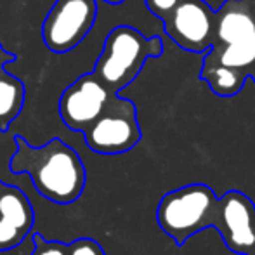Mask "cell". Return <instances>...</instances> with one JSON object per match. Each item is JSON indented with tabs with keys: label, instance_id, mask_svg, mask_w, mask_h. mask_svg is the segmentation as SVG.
I'll use <instances>...</instances> for the list:
<instances>
[{
	"label": "cell",
	"instance_id": "obj_1",
	"mask_svg": "<svg viewBox=\"0 0 255 255\" xmlns=\"http://www.w3.org/2000/svg\"><path fill=\"white\" fill-rule=\"evenodd\" d=\"M16 153L9 161L14 174H28L35 189L56 205H70L82 196L87 182L84 161L71 146L54 137L44 146H31L23 135L14 137Z\"/></svg>",
	"mask_w": 255,
	"mask_h": 255
},
{
	"label": "cell",
	"instance_id": "obj_2",
	"mask_svg": "<svg viewBox=\"0 0 255 255\" xmlns=\"http://www.w3.org/2000/svg\"><path fill=\"white\" fill-rule=\"evenodd\" d=\"M215 35L203 66H222L243 78L255 75V0H226L215 10Z\"/></svg>",
	"mask_w": 255,
	"mask_h": 255
},
{
	"label": "cell",
	"instance_id": "obj_3",
	"mask_svg": "<svg viewBox=\"0 0 255 255\" xmlns=\"http://www.w3.org/2000/svg\"><path fill=\"white\" fill-rule=\"evenodd\" d=\"M161 54L163 42L160 37H144L134 26L122 24L108 33L94 73L111 92L118 94L135 80L149 57H160Z\"/></svg>",
	"mask_w": 255,
	"mask_h": 255
},
{
	"label": "cell",
	"instance_id": "obj_4",
	"mask_svg": "<svg viewBox=\"0 0 255 255\" xmlns=\"http://www.w3.org/2000/svg\"><path fill=\"white\" fill-rule=\"evenodd\" d=\"M217 200L214 189L202 182L174 189L163 195L158 203V226L175 245L184 247L196 233L212 228V214Z\"/></svg>",
	"mask_w": 255,
	"mask_h": 255
},
{
	"label": "cell",
	"instance_id": "obj_5",
	"mask_svg": "<svg viewBox=\"0 0 255 255\" xmlns=\"http://www.w3.org/2000/svg\"><path fill=\"white\" fill-rule=\"evenodd\" d=\"M85 144L98 154H122L141 141L137 108L130 99L113 94L103 113L84 132Z\"/></svg>",
	"mask_w": 255,
	"mask_h": 255
},
{
	"label": "cell",
	"instance_id": "obj_6",
	"mask_svg": "<svg viewBox=\"0 0 255 255\" xmlns=\"http://www.w3.org/2000/svg\"><path fill=\"white\" fill-rule=\"evenodd\" d=\"M96 16V0H56L42 24L45 47L56 54L73 51L91 33Z\"/></svg>",
	"mask_w": 255,
	"mask_h": 255
},
{
	"label": "cell",
	"instance_id": "obj_7",
	"mask_svg": "<svg viewBox=\"0 0 255 255\" xmlns=\"http://www.w3.org/2000/svg\"><path fill=\"white\" fill-rule=\"evenodd\" d=\"M212 228L233 254L249 255L255 249V203L245 193L228 191L215 203Z\"/></svg>",
	"mask_w": 255,
	"mask_h": 255
},
{
	"label": "cell",
	"instance_id": "obj_8",
	"mask_svg": "<svg viewBox=\"0 0 255 255\" xmlns=\"http://www.w3.org/2000/svg\"><path fill=\"white\" fill-rule=\"evenodd\" d=\"M217 12L205 0H181L163 21L165 33L181 49L205 54L214 44Z\"/></svg>",
	"mask_w": 255,
	"mask_h": 255
},
{
	"label": "cell",
	"instance_id": "obj_9",
	"mask_svg": "<svg viewBox=\"0 0 255 255\" xmlns=\"http://www.w3.org/2000/svg\"><path fill=\"white\" fill-rule=\"evenodd\" d=\"M106 84L96 73L78 77L59 98V117L73 132H84L103 113L111 96Z\"/></svg>",
	"mask_w": 255,
	"mask_h": 255
},
{
	"label": "cell",
	"instance_id": "obj_10",
	"mask_svg": "<svg viewBox=\"0 0 255 255\" xmlns=\"http://www.w3.org/2000/svg\"><path fill=\"white\" fill-rule=\"evenodd\" d=\"M35 224L31 202L17 186L0 181V252L19 247Z\"/></svg>",
	"mask_w": 255,
	"mask_h": 255
},
{
	"label": "cell",
	"instance_id": "obj_11",
	"mask_svg": "<svg viewBox=\"0 0 255 255\" xmlns=\"http://www.w3.org/2000/svg\"><path fill=\"white\" fill-rule=\"evenodd\" d=\"M16 59V54L7 52L0 44V132H7L10 124L19 117L26 98L24 84L5 70L7 64Z\"/></svg>",
	"mask_w": 255,
	"mask_h": 255
},
{
	"label": "cell",
	"instance_id": "obj_12",
	"mask_svg": "<svg viewBox=\"0 0 255 255\" xmlns=\"http://www.w3.org/2000/svg\"><path fill=\"white\" fill-rule=\"evenodd\" d=\"M66 255H106L103 247L92 238H78L66 247Z\"/></svg>",
	"mask_w": 255,
	"mask_h": 255
},
{
	"label": "cell",
	"instance_id": "obj_13",
	"mask_svg": "<svg viewBox=\"0 0 255 255\" xmlns=\"http://www.w3.org/2000/svg\"><path fill=\"white\" fill-rule=\"evenodd\" d=\"M66 247L61 242H47L40 233H35L31 255H66Z\"/></svg>",
	"mask_w": 255,
	"mask_h": 255
},
{
	"label": "cell",
	"instance_id": "obj_14",
	"mask_svg": "<svg viewBox=\"0 0 255 255\" xmlns=\"http://www.w3.org/2000/svg\"><path fill=\"white\" fill-rule=\"evenodd\" d=\"M149 12L154 14L158 19L165 21L172 14V10L179 5L181 0H144Z\"/></svg>",
	"mask_w": 255,
	"mask_h": 255
},
{
	"label": "cell",
	"instance_id": "obj_15",
	"mask_svg": "<svg viewBox=\"0 0 255 255\" xmlns=\"http://www.w3.org/2000/svg\"><path fill=\"white\" fill-rule=\"evenodd\" d=\"M103 2L110 3V5H120V3H124L125 0H103Z\"/></svg>",
	"mask_w": 255,
	"mask_h": 255
},
{
	"label": "cell",
	"instance_id": "obj_16",
	"mask_svg": "<svg viewBox=\"0 0 255 255\" xmlns=\"http://www.w3.org/2000/svg\"><path fill=\"white\" fill-rule=\"evenodd\" d=\"M249 255H255V249H254V250H252V252H250Z\"/></svg>",
	"mask_w": 255,
	"mask_h": 255
},
{
	"label": "cell",
	"instance_id": "obj_17",
	"mask_svg": "<svg viewBox=\"0 0 255 255\" xmlns=\"http://www.w3.org/2000/svg\"><path fill=\"white\" fill-rule=\"evenodd\" d=\"M252 80H254V82H255V75H254V77H252Z\"/></svg>",
	"mask_w": 255,
	"mask_h": 255
}]
</instances>
